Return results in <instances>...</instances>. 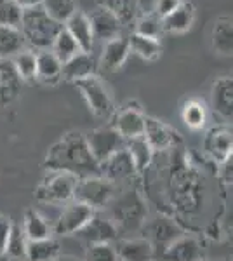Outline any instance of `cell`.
Returning <instances> with one entry per match:
<instances>
[{
    "label": "cell",
    "mask_w": 233,
    "mask_h": 261,
    "mask_svg": "<svg viewBox=\"0 0 233 261\" xmlns=\"http://www.w3.org/2000/svg\"><path fill=\"white\" fill-rule=\"evenodd\" d=\"M45 167L49 171H63L79 179L99 174V164L92 157L82 133H70L54 143L45 155Z\"/></svg>",
    "instance_id": "obj_1"
},
{
    "label": "cell",
    "mask_w": 233,
    "mask_h": 261,
    "mask_svg": "<svg viewBox=\"0 0 233 261\" xmlns=\"http://www.w3.org/2000/svg\"><path fill=\"white\" fill-rule=\"evenodd\" d=\"M63 24L54 21L42 6L23 9L19 32L24 42L39 50H47L53 47V42L61 32Z\"/></svg>",
    "instance_id": "obj_2"
},
{
    "label": "cell",
    "mask_w": 233,
    "mask_h": 261,
    "mask_svg": "<svg viewBox=\"0 0 233 261\" xmlns=\"http://www.w3.org/2000/svg\"><path fill=\"white\" fill-rule=\"evenodd\" d=\"M79 178L70 172L50 171L35 190V199L44 204H66L73 199V192Z\"/></svg>",
    "instance_id": "obj_3"
},
{
    "label": "cell",
    "mask_w": 233,
    "mask_h": 261,
    "mask_svg": "<svg viewBox=\"0 0 233 261\" xmlns=\"http://www.w3.org/2000/svg\"><path fill=\"white\" fill-rule=\"evenodd\" d=\"M75 86H77L79 91L82 92L89 110L94 113L96 117L107 119V117L112 115V112H113L112 96H110L107 86L101 82V79L97 77V75L80 79V81L75 82Z\"/></svg>",
    "instance_id": "obj_4"
},
{
    "label": "cell",
    "mask_w": 233,
    "mask_h": 261,
    "mask_svg": "<svg viewBox=\"0 0 233 261\" xmlns=\"http://www.w3.org/2000/svg\"><path fill=\"white\" fill-rule=\"evenodd\" d=\"M84 138H86L89 150H91L92 157L96 159L97 164L107 161L110 155H113L115 151L122 150L125 146V140L112 125L91 130V133L84 134Z\"/></svg>",
    "instance_id": "obj_5"
},
{
    "label": "cell",
    "mask_w": 233,
    "mask_h": 261,
    "mask_svg": "<svg viewBox=\"0 0 233 261\" xmlns=\"http://www.w3.org/2000/svg\"><path fill=\"white\" fill-rule=\"evenodd\" d=\"M112 197V183L103 176H91L77 181L73 199L89 205V207H103Z\"/></svg>",
    "instance_id": "obj_6"
},
{
    "label": "cell",
    "mask_w": 233,
    "mask_h": 261,
    "mask_svg": "<svg viewBox=\"0 0 233 261\" xmlns=\"http://www.w3.org/2000/svg\"><path fill=\"white\" fill-rule=\"evenodd\" d=\"M94 216V209L89 207V205L82 204V202H70L65 205V209L59 214V218L56 220V225L50 230L56 235H73L79 230L84 228V225Z\"/></svg>",
    "instance_id": "obj_7"
},
{
    "label": "cell",
    "mask_w": 233,
    "mask_h": 261,
    "mask_svg": "<svg viewBox=\"0 0 233 261\" xmlns=\"http://www.w3.org/2000/svg\"><path fill=\"white\" fill-rule=\"evenodd\" d=\"M112 127L117 129L118 134L124 140L143 136V130H145V115L134 105H125V107H122L115 113Z\"/></svg>",
    "instance_id": "obj_8"
},
{
    "label": "cell",
    "mask_w": 233,
    "mask_h": 261,
    "mask_svg": "<svg viewBox=\"0 0 233 261\" xmlns=\"http://www.w3.org/2000/svg\"><path fill=\"white\" fill-rule=\"evenodd\" d=\"M231 127L218 125V127H213L205 134L204 148L213 161L223 164L228 159H231Z\"/></svg>",
    "instance_id": "obj_9"
},
{
    "label": "cell",
    "mask_w": 233,
    "mask_h": 261,
    "mask_svg": "<svg viewBox=\"0 0 233 261\" xmlns=\"http://www.w3.org/2000/svg\"><path fill=\"white\" fill-rule=\"evenodd\" d=\"M136 172L134 167L133 157L129 155V151L125 150V146L122 150L115 151L113 155H110L107 161H103L99 164V174L105 179H108L110 183L115 179H124L129 178Z\"/></svg>",
    "instance_id": "obj_10"
},
{
    "label": "cell",
    "mask_w": 233,
    "mask_h": 261,
    "mask_svg": "<svg viewBox=\"0 0 233 261\" xmlns=\"http://www.w3.org/2000/svg\"><path fill=\"white\" fill-rule=\"evenodd\" d=\"M77 235L80 239H84L86 242H89V246H92V244L113 242L117 239L118 231H117V226L110 220L94 214V216L84 225V228L77 231Z\"/></svg>",
    "instance_id": "obj_11"
},
{
    "label": "cell",
    "mask_w": 233,
    "mask_h": 261,
    "mask_svg": "<svg viewBox=\"0 0 233 261\" xmlns=\"http://www.w3.org/2000/svg\"><path fill=\"white\" fill-rule=\"evenodd\" d=\"M143 136L148 141V145L151 146V150H167L171 146H174L177 143V134L176 130H172L169 125H165L164 122L151 119V117H145V130Z\"/></svg>",
    "instance_id": "obj_12"
},
{
    "label": "cell",
    "mask_w": 233,
    "mask_h": 261,
    "mask_svg": "<svg viewBox=\"0 0 233 261\" xmlns=\"http://www.w3.org/2000/svg\"><path fill=\"white\" fill-rule=\"evenodd\" d=\"M164 261H200L202 247L197 239L179 235L162 252Z\"/></svg>",
    "instance_id": "obj_13"
},
{
    "label": "cell",
    "mask_w": 233,
    "mask_h": 261,
    "mask_svg": "<svg viewBox=\"0 0 233 261\" xmlns=\"http://www.w3.org/2000/svg\"><path fill=\"white\" fill-rule=\"evenodd\" d=\"M23 81L9 58H0V107L12 103L18 98Z\"/></svg>",
    "instance_id": "obj_14"
},
{
    "label": "cell",
    "mask_w": 233,
    "mask_h": 261,
    "mask_svg": "<svg viewBox=\"0 0 233 261\" xmlns=\"http://www.w3.org/2000/svg\"><path fill=\"white\" fill-rule=\"evenodd\" d=\"M63 27H65L70 35L77 40L80 50H84V53H92V47H94V35H92L91 21H89L87 14H84L82 11H75L73 14L65 21Z\"/></svg>",
    "instance_id": "obj_15"
},
{
    "label": "cell",
    "mask_w": 233,
    "mask_h": 261,
    "mask_svg": "<svg viewBox=\"0 0 233 261\" xmlns=\"http://www.w3.org/2000/svg\"><path fill=\"white\" fill-rule=\"evenodd\" d=\"M211 107L223 119H231L233 113V81L231 77H221L211 87Z\"/></svg>",
    "instance_id": "obj_16"
},
{
    "label": "cell",
    "mask_w": 233,
    "mask_h": 261,
    "mask_svg": "<svg viewBox=\"0 0 233 261\" xmlns=\"http://www.w3.org/2000/svg\"><path fill=\"white\" fill-rule=\"evenodd\" d=\"M89 21H91L94 39H101L107 42L110 39H115V37L122 35V28H124L122 23L112 14V12L105 9V7H97V9L89 16Z\"/></svg>",
    "instance_id": "obj_17"
},
{
    "label": "cell",
    "mask_w": 233,
    "mask_h": 261,
    "mask_svg": "<svg viewBox=\"0 0 233 261\" xmlns=\"http://www.w3.org/2000/svg\"><path fill=\"white\" fill-rule=\"evenodd\" d=\"M129 54V40H127V35L122 33V35L115 37V39H110L105 42L103 54H101V66L108 71L118 70L127 61Z\"/></svg>",
    "instance_id": "obj_18"
},
{
    "label": "cell",
    "mask_w": 233,
    "mask_h": 261,
    "mask_svg": "<svg viewBox=\"0 0 233 261\" xmlns=\"http://www.w3.org/2000/svg\"><path fill=\"white\" fill-rule=\"evenodd\" d=\"M96 75V60L92 53H84L80 50L71 60L63 63L61 77H65L68 82H77L80 79Z\"/></svg>",
    "instance_id": "obj_19"
},
{
    "label": "cell",
    "mask_w": 233,
    "mask_h": 261,
    "mask_svg": "<svg viewBox=\"0 0 233 261\" xmlns=\"http://www.w3.org/2000/svg\"><path fill=\"white\" fill-rule=\"evenodd\" d=\"M195 21V7L190 2H181L172 12L160 19L162 32L169 33H185L193 27Z\"/></svg>",
    "instance_id": "obj_20"
},
{
    "label": "cell",
    "mask_w": 233,
    "mask_h": 261,
    "mask_svg": "<svg viewBox=\"0 0 233 261\" xmlns=\"http://www.w3.org/2000/svg\"><path fill=\"white\" fill-rule=\"evenodd\" d=\"M115 252L120 261H151L153 244L148 239H127L118 242Z\"/></svg>",
    "instance_id": "obj_21"
},
{
    "label": "cell",
    "mask_w": 233,
    "mask_h": 261,
    "mask_svg": "<svg viewBox=\"0 0 233 261\" xmlns=\"http://www.w3.org/2000/svg\"><path fill=\"white\" fill-rule=\"evenodd\" d=\"M211 42H213V49L221 56H231L233 50V24L230 16H221L216 19L213 27V35H211Z\"/></svg>",
    "instance_id": "obj_22"
},
{
    "label": "cell",
    "mask_w": 233,
    "mask_h": 261,
    "mask_svg": "<svg viewBox=\"0 0 233 261\" xmlns=\"http://www.w3.org/2000/svg\"><path fill=\"white\" fill-rule=\"evenodd\" d=\"M63 63L58 60L50 49L39 50L37 54V77L42 82H56L61 79Z\"/></svg>",
    "instance_id": "obj_23"
},
{
    "label": "cell",
    "mask_w": 233,
    "mask_h": 261,
    "mask_svg": "<svg viewBox=\"0 0 233 261\" xmlns=\"http://www.w3.org/2000/svg\"><path fill=\"white\" fill-rule=\"evenodd\" d=\"M127 40H129L131 53H134L136 56L146 61H155L162 53V45H160L159 39H150V37L133 32L131 35H127Z\"/></svg>",
    "instance_id": "obj_24"
},
{
    "label": "cell",
    "mask_w": 233,
    "mask_h": 261,
    "mask_svg": "<svg viewBox=\"0 0 233 261\" xmlns=\"http://www.w3.org/2000/svg\"><path fill=\"white\" fill-rule=\"evenodd\" d=\"M99 7H105L120 21L122 27H129L136 21L138 16V0H97Z\"/></svg>",
    "instance_id": "obj_25"
},
{
    "label": "cell",
    "mask_w": 233,
    "mask_h": 261,
    "mask_svg": "<svg viewBox=\"0 0 233 261\" xmlns=\"http://www.w3.org/2000/svg\"><path fill=\"white\" fill-rule=\"evenodd\" d=\"M23 233L27 237V241H42V239H49L53 231H50L47 221L35 209H28L24 213Z\"/></svg>",
    "instance_id": "obj_26"
},
{
    "label": "cell",
    "mask_w": 233,
    "mask_h": 261,
    "mask_svg": "<svg viewBox=\"0 0 233 261\" xmlns=\"http://www.w3.org/2000/svg\"><path fill=\"white\" fill-rule=\"evenodd\" d=\"M59 252V244L54 239H42V241H27L24 256L30 261H53Z\"/></svg>",
    "instance_id": "obj_27"
},
{
    "label": "cell",
    "mask_w": 233,
    "mask_h": 261,
    "mask_svg": "<svg viewBox=\"0 0 233 261\" xmlns=\"http://www.w3.org/2000/svg\"><path fill=\"white\" fill-rule=\"evenodd\" d=\"M125 150L133 157L136 172L146 169L148 164L151 162V157H153V150L148 145L145 136H136V138H131V140H125Z\"/></svg>",
    "instance_id": "obj_28"
},
{
    "label": "cell",
    "mask_w": 233,
    "mask_h": 261,
    "mask_svg": "<svg viewBox=\"0 0 233 261\" xmlns=\"http://www.w3.org/2000/svg\"><path fill=\"white\" fill-rule=\"evenodd\" d=\"M24 47V39L18 28L0 27V58L18 54Z\"/></svg>",
    "instance_id": "obj_29"
},
{
    "label": "cell",
    "mask_w": 233,
    "mask_h": 261,
    "mask_svg": "<svg viewBox=\"0 0 233 261\" xmlns=\"http://www.w3.org/2000/svg\"><path fill=\"white\" fill-rule=\"evenodd\" d=\"M54 54H56V58L61 63H66L68 60L75 56V54L80 53V47L77 44V40L73 39V37L70 35L68 30H66L65 27L61 28V32L58 33V37L54 39L53 42V47H50Z\"/></svg>",
    "instance_id": "obj_30"
},
{
    "label": "cell",
    "mask_w": 233,
    "mask_h": 261,
    "mask_svg": "<svg viewBox=\"0 0 233 261\" xmlns=\"http://www.w3.org/2000/svg\"><path fill=\"white\" fill-rule=\"evenodd\" d=\"M11 61L23 82L37 77V54L33 50H19Z\"/></svg>",
    "instance_id": "obj_31"
},
{
    "label": "cell",
    "mask_w": 233,
    "mask_h": 261,
    "mask_svg": "<svg viewBox=\"0 0 233 261\" xmlns=\"http://www.w3.org/2000/svg\"><path fill=\"white\" fill-rule=\"evenodd\" d=\"M181 117H183V122L190 129H195V130L202 129L207 120V112H205L204 103H200L198 99L186 101L183 112H181Z\"/></svg>",
    "instance_id": "obj_32"
},
{
    "label": "cell",
    "mask_w": 233,
    "mask_h": 261,
    "mask_svg": "<svg viewBox=\"0 0 233 261\" xmlns=\"http://www.w3.org/2000/svg\"><path fill=\"white\" fill-rule=\"evenodd\" d=\"M151 235L153 239L159 244H165V247L169 246L174 239H177L181 235L179 228L172 223L169 218H164V216H159L155 218L153 225H151ZM164 247V249H165Z\"/></svg>",
    "instance_id": "obj_33"
},
{
    "label": "cell",
    "mask_w": 233,
    "mask_h": 261,
    "mask_svg": "<svg viewBox=\"0 0 233 261\" xmlns=\"http://www.w3.org/2000/svg\"><path fill=\"white\" fill-rule=\"evenodd\" d=\"M42 7L58 23H65L77 11L75 0H42Z\"/></svg>",
    "instance_id": "obj_34"
},
{
    "label": "cell",
    "mask_w": 233,
    "mask_h": 261,
    "mask_svg": "<svg viewBox=\"0 0 233 261\" xmlns=\"http://www.w3.org/2000/svg\"><path fill=\"white\" fill-rule=\"evenodd\" d=\"M23 19V9L14 0H0V27L18 28Z\"/></svg>",
    "instance_id": "obj_35"
},
{
    "label": "cell",
    "mask_w": 233,
    "mask_h": 261,
    "mask_svg": "<svg viewBox=\"0 0 233 261\" xmlns=\"http://www.w3.org/2000/svg\"><path fill=\"white\" fill-rule=\"evenodd\" d=\"M134 32L139 35L150 37V39H159L162 33V24H160V18L155 14H145L141 18H136L134 21Z\"/></svg>",
    "instance_id": "obj_36"
},
{
    "label": "cell",
    "mask_w": 233,
    "mask_h": 261,
    "mask_svg": "<svg viewBox=\"0 0 233 261\" xmlns=\"http://www.w3.org/2000/svg\"><path fill=\"white\" fill-rule=\"evenodd\" d=\"M24 249H27V237H24L23 230L18 225L11 226V233L6 244V254L11 258H23Z\"/></svg>",
    "instance_id": "obj_37"
},
{
    "label": "cell",
    "mask_w": 233,
    "mask_h": 261,
    "mask_svg": "<svg viewBox=\"0 0 233 261\" xmlns=\"http://www.w3.org/2000/svg\"><path fill=\"white\" fill-rule=\"evenodd\" d=\"M117 252L110 244H92L89 246L86 261H117Z\"/></svg>",
    "instance_id": "obj_38"
},
{
    "label": "cell",
    "mask_w": 233,
    "mask_h": 261,
    "mask_svg": "<svg viewBox=\"0 0 233 261\" xmlns=\"http://www.w3.org/2000/svg\"><path fill=\"white\" fill-rule=\"evenodd\" d=\"M181 2H183V0H155L153 14L162 19L164 16H167L169 12L174 11Z\"/></svg>",
    "instance_id": "obj_39"
},
{
    "label": "cell",
    "mask_w": 233,
    "mask_h": 261,
    "mask_svg": "<svg viewBox=\"0 0 233 261\" xmlns=\"http://www.w3.org/2000/svg\"><path fill=\"white\" fill-rule=\"evenodd\" d=\"M11 226H12V223L7 220V218H0V254L6 252V244L11 233Z\"/></svg>",
    "instance_id": "obj_40"
},
{
    "label": "cell",
    "mask_w": 233,
    "mask_h": 261,
    "mask_svg": "<svg viewBox=\"0 0 233 261\" xmlns=\"http://www.w3.org/2000/svg\"><path fill=\"white\" fill-rule=\"evenodd\" d=\"M14 2L18 4L21 9H30V7L42 6V0H14Z\"/></svg>",
    "instance_id": "obj_41"
},
{
    "label": "cell",
    "mask_w": 233,
    "mask_h": 261,
    "mask_svg": "<svg viewBox=\"0 0 233 261\" xmlns=\"http://www.w3.org/2000/svg\"><path fill=\"white\" fill-rule=\"evenodd\" d=\"M58 261H75V259L70 258V256H63V258H59Z\"/></svg>",
    "instance_id": "obj_42"
},
{
    "label": "cell",
    "mask_w": 233,
    "mask_h": 261,
    "mask_svg": "<svg viewBox=\"0 0 233 261\" xmlns=\"http://www.w3.org/2000/svg\"><path fill=\"white\" fill-rule=\"evenodd\" d=\"M117 261H120V259H117Z\"/></svg>",
    "instance_id": "obj_43"
}]
</instances>
